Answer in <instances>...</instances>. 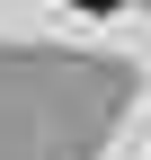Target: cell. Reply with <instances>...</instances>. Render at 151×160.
Wrapping results in <instances>:
<instances>
[{
  "instance_id": "obj_1",
  "label": "cell",
  "mask_w": 151,
  "mask_h": 160,
  "mask_svg": "<svg viewBox=\"0 0 151 160\" xmlns=\"http://www.w3.org/2000/svg\"><path fill=\"white\" fill-rule=\"evenodd\" d=\"M80 9H116V0H80Z\"/></svg>"
}]
</instances>
